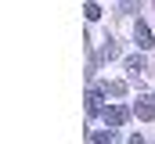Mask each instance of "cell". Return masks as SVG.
<instances>
[{
    "mask_svg": "<svg viewBox=\"0 0 155 144\" xmlns=\"http://www.w3.org/2000/svg\"><path fill=\"white\" fill-rule=\"evenodd\" d=\"M134 115L137 119H155V94H141L134 101Z\"/></svg>",
    "mask_w": 155,
    "mask_h": 144,
    "instance_id": "1",
    "label": "cell"
},
{
    "mask_svg": "<svg viewBox=\"0 0 155 144\" xmlns=\"http://www.w3.org/2000/svg\"><path fill=\"white\" fill-rule=\"evenodd\" d=\"M134 40H137V47H141V51H144V47H152V43H155L152 29H148L144 22H134Z\"/></svg>",
    "mask_w": 155,
    "mask_h": 144,
    "instance_id": "2",
    "label": "cell"
},
{
    "mask_svg": "<svg viewBox=\"0 0 155 144\" xmlns=\"http://www.w3.org/2000/svg\"><path fill=\"white\" fill-rule=\"evenodd\" d=\"M126 119H130V112H126L123 105H112V108H105V123H108V126H123Z\"/></svg>",
    "mask_w": 155,
    "mask_h": 144,
    "instance_id": "3",
    "label": "cell"
},
{
    "mask_svg": "<svg viewBox=\"0 0 155 144\" xmlns=\"http://www.w3.org/2000/svg\"><path fill=\"white\" fill-rule=\"evenodd\" d=\"M87 115L94 119V115H101V90L97 87H90L87 90Z\"/></svg>",
    "mask_w": 155,
    "mask_h": 144,
    "instance_id": "4",
    "label": "cell"
},
{
    "mask_svg": "<svg viewBox=\"0 0 155 144\" xmlns=\"http://www.w3.org/2000/svg\"><path fill=\"white\" fill-rule=\"evenodd\" d=\"M144 69H148V61H144L141 54H130V58H126V72H130L134 79H137V76H141Z\"/></svg>",
    "mask_w": 155,
    "mask_h": 144,
    "instance_id": "5",
    "label": "cell"
},
{
    "mask_svg": "<svg viewBox=\"0 0 155 144\" xmlns=\"http://www.w3.org/2000/svg\"><path fill=\"white\" fill-rule=\"evenodd\" d=\"M112 58H119V43H116V40H105V47H101V61H112Z\"/></svg>",
    "mask_w": 155,
    "mask_h": 144,
    "instance_id": "6",
    "label": "cell"
},
{
    "mask_svg": "<svg viewBox=\"0 0 155 144\" xmlns=\"http://www.w3.org/2000/svg\"><path fill=\"white\" fill-rule=\"evenodd\" d=\"M105 94H112V97H123V94H126V83H123V79H112V83H105Z\"/></svg>",
    "mask_w": 155,
    "mask_h": 144,
    "instance_id": "7",
    "label": "cell"
},
{
    "mask_svg": "<svg viewBox=\"0 0 155 144\" xmlns=\"http://www.w3.org/2000/svg\"><path fill=\"white\" fill-rule=\"evenodd\" d=\"M90 144H116V137H112V130H108V133L94 130V133H90Z\"/></svg>",
    "mask_w": 155,
    "mask_h": 144,
    "instance_id": "8",
    "label": "cell"
},
{
    "mask_svg": "<svg viewBox=\"0 0 155 144\" xmlns=\"http://www.w3.org/2000/svg\"><path fill=\"white\" fill-rule=\"evenodd\" d=\"M83 15H87V22H97V18H101V7H97V4H94V0H90V4H87V11H83Z\"/></svg>",
    "mask_w": 155,
    "mask_h": 144,
    "instance_id": "9",
    "label": "cell"
},
{
    "mask_svg": "<svg viewBox=\"0 0 155 144\" xmlns=\"http://www.w3.org/2000/svg\"><path fill=\"white\" fill-rule=\"evenodd\" d=\"M119 7H123V11L130 15V11H137V0H119Z\"/></svg>",
    "mask_w": 155,
    "mask_h": 144,
    "instance_id": "10",
    "label": "cell"
},
{
    "mask_svg": "<svg viewBox=\"0 0 155 144\" xmlns=\"http://www.w3.org/2000/svg\"><path fill=\"white\" fill-rule=\"evenodd\" d=\"M126 144H144V137H141V133H134V137H130Z\"/></svg>",
    "mask_w": 155,
    "mask_h": 144,
    "instance_id": "11",
    "label": "cell"
}]
</instances>
